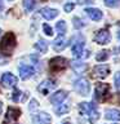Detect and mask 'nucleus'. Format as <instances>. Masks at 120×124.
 Segmentation results:
<instances>
[{
	"label": "nucleus",
	"instance_id": "5701e85b",
	"mask_svg": "<svg viewBox=\"0 0 120 124\" xmlns=\"http://www.w3.org/2000/svg\"><path fill=\"white\" fill-rule=\"evenodd\" d=\"M68 111H70V105H67V103H63V105H61V106H58L56 108V114L57 115H63Z\"/></svg>",
	"mask_w": 120,
	"mask_h": 124
},
{
	"label": "nucleus",
	"instance_id": "412c9836",
	"mask_svg": "<svg viewBox=\"0 0 120 124\" xmlns=\"http://www.w3.org/2000/svg\"><path fill=\"white\" fill-rule=\"evenodd\" d=\"M35 48H36L39 52L41 53H45L46 50H48V43H46L45 40H43V39H40L36 44H35Z\"/></svg>",
	"mask_w": 120,
	"mask_h": 124
},
{
	"label": "nucleus",
	"instance_id": "7c9ffc66",
	"mask_svg": "<svg viewBox=\"0 0 120 124\" xmlns=\"http://www.w3.org/2000/svg\"><path fill=\"white\" fill-rule=\"evenodd\" d=\"M115 87L120 89V71L116 72V75H115Z\"/></svg>",
	"mask_w": 120,
	"mask_h": 124
},
{
	"label": "nucleus",
	"instance_id": "f257e3e1",
	"mask_svg": "<svg viewBox=\"0 0 120 124\" xmlns=\"http://www.w3.org/2000/svg\"><path fill=\"white\" fill-rule=\"evenodd\" d=\"M79 111L85 115L89 120V123H96L99 119V112L97 110V105L93 102H81L79 105Z\"/></svg>",
	"mask_w": 120,
	"mask_h": 124
},
{
	"label": "nucleus",
	"instance_id": "bb28decb",
	"mask_svg": "<svg viewBox=\"0 0 120 124\" xmlns=\"http://www.w3.org/2000/svg\"><path fill=\"white\" fill-rule=\"evenodd\" d=\"M21 96H22V92L18 91V89H14V91H13V94H12V100H13L14 102H19Z\"/></svg>",
	"mask_w": 120,
	"mask_h": 124
},
{
	"label": "nucleus",
	"instance_id": "cd10ccee",
	"mask_svg": "<svg viewBox=\"0 0 120 124\" xmlns=\"http://www.w3.org/2000/svg\"><path fill=\"white\" fill-rule=\"evenodd\" d=\"M43 30H44V32L48 35V36H52L53 35V29L48 25V23H44V25H43Z\"/></svg>",
	"mask_w": 120,
	"mask_h": 124
},
{
	"label": "nucleus",
	"instance_id": "393cba45",
	"mask_svg": "<svg viewBox=\"0 0 120 124\" xmlns=\"http://www.w3.org/2000/svg\"><path fill=\"white\" fill-rule=\"evenodd\" d=\"M105 5L108 8H120V0H105Z\"/></svg>",
	"mask_w": 120,
	"mask_h": 124
},
{
	"label": "nucleus",
	"instance_id": "39448f33",
	"mask_svg": "<svg viewBox=\"0 0 120 124\" xmlns=\"http://www.w3.org/2000/svg\"><path fill=\"white\" fill-rule=\"evenodd\" d=\"M66 66H67V60L63 57H54L49 61V69L53 72L62 71L66 69Z\"/></svg>",
	"mask_w": 120,
	"mask_h": 124
},
{
	"label": "nucleus",
	"instance_id": "f704fd0d",
	"mask_svg": "<svg viewBox=\"0 0 120 124\" xmlns=\"http://www.w3.org/2000/svg\"><path fill=\"white\" fill-rule=\"evenodd\" d=\"M118 39L120 40V29H119V31H118Z\"/></svg>",
	"mask_w": 120,
	"mask_h": 124
},
{
	"label": "nucleus",
	"instance_id": "423d86ee",
	"mask_svg": "<svg viewBox=\"0 0 120 124\" xmlns=\"http://www.w3.org/2000/svg\"><path fill=\"white\" fill-rule=\"evenodd\" d=\"M19 115H21V110L17 107H8L7 114H5V124H14L18 120Z\"/></svg>",
	"mask_w": 120,
	"mask_h": 124
},
{
	"label": "nucleus",
	"instance_id": "9d476101",
	"mask_svg": "<svg viewBox=\"0 0 120 124\" xmlns=\"http://www.w3.org/2000/svg\"><path fill=\"white\" fill-rule=\"evenodd\" d=\"M17 83H18V79L13 75V74H10V72H4L3 75H1V84H3L5 88L15 87V84H17Z\"/></svg>",
	"mask_w": 120,
	"mask_h": 124
},
{
	"label": "nucleus",
	"instance_id": "2eb2a0df",
	"mask_svg": "<svg viewBox=\"0 0 120 124\" xmlns=\"http://www.w3.org/2000/svg\"><path fill=\"white\" fill-rule=\"evenodd\" d=\"M105 118L112 122H120V110L118 108H107L105 111Z\"/></svg>",
	"mask_w": 120,
	"mask_h": 124
},
{
	"label": "nucleus",
	"instance_id": "7ed1b4c3",
	"mask_svg": "<svg viewBox=\"0 0 120 124\" xmlns=\"http://www.w3.org/2000/svg\"><path fill=\"white\" fill-rule=\"evenodd\" d=\"M94 97L98 101H105L110 97V85L105 83H98L94 89Z\"/></svg>",
	"mask_w": 120,
	"mask_h": 124
},
{
	"label": "nucleus",
	"instance_id": "72a5a7b5",
	"mask_svg": "<svg viewBox=\"0 0 120 124\" xmlns=\"http://www.w3.org/2000/svg\"><path fill=\"white\" fill-rule=\"evenodd\" d=\"M1 111H3V102L0 101V114H1Z\"/></svg>",
	"mask_w": 120,
	"mask_h": 124
},
{
	"label": "nucleus",
	"instance_id": "dca6fc26",
	"mask_svg": "<svg viewBox=\"0 0 120 124\" xmlns=\"http://www.w3.org/2000/svg\"><path fill=\"white\" fill-rule=\"evenodd\" d=\"M85 13H87V16L90 19H93V21H99L103 16L102 12L99 9H97V8H87V9H85Z\"/></svg>",
	"mask_w": 120,
	"mask_h": 124
},
{
	"label": "nucleus",
	"instance_id": "9b49d317",
	"mask_svg": "<svg viewBox=\"0 0 120 124\" xmlns=\"http://www.w3.org/2000/svg\"><path fill=\"white\" fill-rule=\"evenodd\" d=\"M67 96H68V93L66 92V91H63V89H61V91L54 92L53 94L50 96L49 101H50L53 105H60V103H62L66 98H67Z\"/></svg>",
	"mask_w": 120,
	"mask_h": 124
},
{
	"label": "nucleus",
	"instance_id": "c85d7f7f",
	"mask_svg": "<svg viewBox=\"0 0 120 124\" xmlns=\"http://www.w3.org/2000/svg\"><path fill=\"white\" fill-rule=\"evenodd\" d=\"M39 107V102H38V100H35V98H32L30 101V106H29V108H30V111H34L35 108H38Z\"/></svg>",
	"mask_w": 120,
	"mask_h": 124
},
{
	"label": "nucleus",
	"instance_id": "4be33fe9",
	"mask_svg": "<svg viewBox=\"0 0 120 124\" xmlns=\"http://www.w3.org/2000/svg\"><path fill=\"white\" fill-rule=\"evenodd\" d=\"M108 56H110V52H108V50H101V52L97 53L96 60L98 62H102V61H106L108 58Z\"/></svg>",
	"mask_w": 120,
	"mask_h": 124
},
{
	"label": "nucleus",
	"instance_id": "c9c22d12",
	"mask_svg": "<svg viewBox=\"0 0 120 124\" xmlns=\"http://www.w3.org/2000/svg\"><path fill=\"white\" fill-rule=\"evenodd\" d=\"M3 9V3H1V0H0V10Z\"/></svg>",
	"mask_w": 120,
	"mask_h": 124
},
{
	"label": "nucleus",
	"instance_id": "a878e982",
	"mask_svg": "<svg viewBox=\"0 0 120 124\" xmlns=\"http://www.w3.org/2000/svg\"><path fill=\"white\" fill-rule=\"evenodd\" d=\"M72 21H74V27H75V29H81V27L85 26V22L81 18H79V17H75Z\"/></svg>",
	"mask_w": 120,
	"mask_h": 124
},
{
	"label": "nucleus",
	"instance_id": "2f4dec72",
	"mask_svg": "<svg viewBox=\"0 0 120 124\" xmlns=\"http://www.w3.org/2000/svg\"><path fill=\"white\" fill-rule=\"evenodd\" d=\"M74 1H76L77 4H92L94 0H74Z\"/></svg>",
	"mask_w": 120,
	"mask_h": 124
},
{
	"label": "nucleus",
	"instance_id": "20e7f679",
	"mask_svg": "<svg viewBox=\"0 0 120 124\" xmlns=\"http://www.w3.org/2000/svg\"><path fill=\"white\" fill-rule=\"evenodd\" d=\"M74 89H75L80 96H88L89 91H90V85H89V81L87 79L80 78V79H77L75 83H74Z\"/></svg>",
	"mask_w": 120,
	"mask_h": 124
},
{
	"label": "nucleus",
	"instance_id": "c756f323",
	"mask_svg": "<svg viewBox=\"0 0 120 124\" xmlns=\"http://www.w3.org/2000/svg\"><path fill=\"white\" fill-rule=\"evenodd\" d=\"M74 7H75V5H74V3H67V4H65L63 9H65V12H67V13H68V12H71L74 9Z\"/></svg>",
	"mask_w": 120,
	"mask_h": 124
},
{
	"label": "nucleus",
	"instance_id": "aec40b11",
	"mask_svg": "<svg viewBox=\"0 0 120 124\" xmlns=\"http://www.w3.org/2000/svg\"><path fill=\"white\" fill-rule=\"evenodd\" d=\"M56 30L58 32V36H63V35L66 34V31H67V25H66L65 21H58L56 23Z\"/></svg>",
	"mask_w": 120,
	"mask_h": 124
},
{
	"label": "nucleus",
	"instance_id": "f3484780",
	"mask_svg": "<svg viewBox=\"0 0 120 124\" xmlns=\"http://www.w3.org/2000/svg\"><path fill=\"white\" fill-rule=\"evenodd\" d=\"M83 52H84V41L79 40V41L74 43V45H72V54H74V57L80 58L81 54H83Z\"/></svg>",
	"mask_w": 120,
	"mask_h": 124
},
{
	"label": "nucleus",
	"instance_id": "e433bc0d",
	"mask_svg": "<svg viewBox=\"0 0 120 124\" xmlns=\"http://www.w3.org/2000/svg\"><path fill=\"white\" fill-rule=\"evenodd\" d=\"M116 52H120V48H118V49H116Z\"/></svg>",
	"mask_w": 120,
	"mask_h": 124
},
{
	"label": "nucleus",
	"instance_id": "a211bd4d",
	"mask_svg": "<svg viewBox=\"0 0 120 124\" xmlns=\"http://www.w3.org/2000/svg\"><path fill=\"white\" fill-rule=\"evenodd\" d=\"M66 45H67V40H66L65 36H58L56 40L53 41V48L56 50H62L66 48Z\"/></svg>",
	"mask_w": 120,
	"mask_h": 124
},
{
	"label": "nucleus",
	"instance_id": "4468645a",
	"mask_svg": "<svg viewBox=\"0 0 120 124\" xmlns=\"http://www.w3.org/2000/svg\"><path fill=\"white\" fill-rule=\"evenodd\" d=\"M40 14L45 19L50 21V19H54L58 16V10L53 9V8H49V7H45V8H41V9H40Z\"/></svg>",
	"mask_w": 120,
	"mask_h": 124
},
{
	"label": "nucleus",
	"instance_id": "f8f14e48",
	"mask_svg": "<svg viewBox=\"0 0 120 124\" xmlns=\"http://www.w3.org/2000/svg\"><path fill=\"white\" fill-rule=\"evenodd\" d=\"M18 71H19V76H21L22 80H27L30 79L31 76L35 74V70L32 66H29V65H22L18 67Z\"/></svg>",
	"mask_w": 120,
	"mask_h": 124
},
{
	"label": "nucleus",
	"instance_id": "0eeeda50",
	"mask_svg": "<svg viewBox=\"0 0 120 124\" xmlns=\"http://www.w3.org/2000/svg\"><path fill=\"white\" fill-rule=\"evenodd\" d=\"M32 124H50L52 123V118L48 112H38V114L32 115Z\"/></svg>",
	"mask_w": 120,
	"mask_h": 124
},
{
	"label": "nucleus",
	"instance_id": "ddd939ff",
	"mask_svg": "<svg viewBox=\"0 0 120 124\" xmlns=\"http://www.w3.org/2000/svg\"><path fill=\"white\" fill-rule=\"evenodd\" d=\"M93 74H94L96 78L103 79V78L108 76V74H110V67H108L107 65H97L96 67L93 69Z\"/></svg>",
	"mask_w": 120,
	"mask_h": 124
},
{
	"label": "nucleus",
	"instance_id": "1a4fd4ad",
	"mask_svg": "<svg viewBox=\"0 0 120 124\" xmlns=\"http://www.w3.org/2000/svg\"><path fill=\"white\" fill-rule=\"evenodd\" d=\"M94 41L97 44H107L110 43V32L107 29H102L98 30L94 35Z\"/></svg>",
	"mask_w": 120,
	"mask_h": 124
},
{
	"label": "nucleus",
	"instance_id": "473e14b6",
	"mask_svg": "<svg viewBox=\"0 0 120 124\" xmlns=\"http://www.w3.org/2000/svg\"><path fill=\"white\" fill-rule=\"evenodd\" d=\"M61 124H72V123L70 122V120H65V122H62Z\"/></svg>",
	"mask_w": 120,
	"mask_h": 124
},
{
	"label": "nucleus",
	"instance_id": "f03ea898",
	"mask_svg": "<svg viewBox=\"0 0 120 124\" xmlns=\"http://www.w3.org/2000/svg\"><path fill=\"white\" fill-rule=\"evenodd\" d=\"M15 48V35L13 32H7L4 35V38L1 39V43H0V52L1 54H5V56H10L13 53V50Z\"/></svg>",
	"mask_w": 120,
	"mask_h": 124
},
{
	"label": "nucleus",
	"instance_id": "b1692460",
	"mask_svg": "<svg viewBox=\"0 0 120 124\" xmlns=\"http://www.w3.org/2000/svg\"><path fill=\"white\" fill-rule=\"evenodd\" d=\"M35 5H36L35 0H23V7L27 12H32L35 9Z\"/></svg>",
	"mask_w": 120,
	"mask_h": 124
},
{
	"label": "nucleus",
	"instance_id": "58836bf2",
	"mask_svg": "<svg viewBox=\"0 0 120 124\" xmlns=\"http://www.w3.org/2000/svg\"><path fill=\"white\" fill-rule=\"evenodd\" d=\"M9 1H12V0H9Z\"/></svg>",
	"mask_w": 120,
	"mask_h": 124
},
{
	"label": "nucleus",
	"instance_id": "6ab92c4d",
	"mask_svg": "<svg viewBox=\"0 0 120 124\" xmlns=\"http://www.w3.org/2000/svg\"><path fill=\"white\" fill-rule=\"evenodd\" d=\"M71 67L75 72L81 74V72H84L85 70H87V63H84V62H81V61H72L71 62Z\"/></svg>",
	"mask_w": 120,
	"mask_h": 124
},
{
	"label": "nucleus",
	"instance_id": "4c0bfd02",
	"mask_svg": "<svg viewBox=\"0 0 120 124\" xmlns=\"http://www.w3.org/2000/svg\"><path fill=\"white\" fill-rule=\"evenodd\" d=\"M0 35H1V29H0Z\"/></svg>",
	"mask_w": 120,
	"mask_h": 124
},
{
	"label": "nucleus",
	"instance_id": "6e6552de",
	"mask_svg": "<svg viewBox=\"0 0 120 124\" xmlns=\"http://www.w3.org/2000/svg\"><path fill=\"white\" fill-rule=\"evenodd\" d=\"M56 81H54L53 79H46L44 80L41 84H39V87H38V91L41 93V94H48V93L50 91H53L54 88H56Z\"/></svg>",
	"mask_w": 120,
	"mask_h": 124
}]
</instances>
